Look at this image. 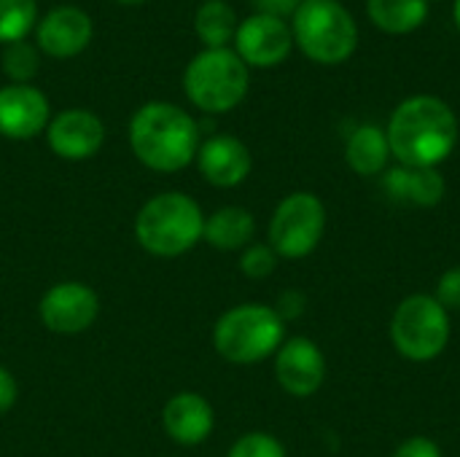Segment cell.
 Returning <instances> with one entry per match:
<instances>
[{
  "instance_id": "8fae6325",
  "label": "cell",
  "mask_w": 460,
  "mask_h": 457,
  "mask_svg": "<svg viewBox=\"0 0 460 457\" xmlns=\"http://www.w3.org/2000/svg\"><path fill=\"white\" fill-rule=\"evenodd\" d=\"M294 35L283 19L253 13L237 24L234 51L248 67H275L291 54Z\"/></svg>"
},
{
  "instance_id": "8992f818",
  "label": "cell",
  "mask_w": 460,
  "mask_h": 457,
  "mask_svg": "<svg viewBox=\"0 0 460 457\" xmlns=\"http://www.w3.org/2000/svg\"><path fill=\"white\" fill-rule=\"evenodd\" d=\"M294 43L321 65H340L358 46V27L340 0H305L291 24Z\"/></svg>"
},
{
  "instance_id": "52a82bcc",
  "label": "cell",
  "mask_w": 460,
  "mask_h": 457,
  "mask_svg": "<svg viewBox=\"0 0 460 457\" xmlns=\"http://www.w3.org/2000/svg\"><path fill=\"white\" fill-rule=\"evenodd\" d=\"M450 312L431 294H412L394 310L391 342L399 356L415 364L439 358L450 342Z\"/></svg>"
},
{
  "instance_id": "1f68e13d",
  "label": "cell",
  "mask_w": 460,
  "mask_h": 457,
  "mask_svg": "<svg viewBox=\"0 0 460 457\" xmlns=\"http://www.w3.org/2000/svg\"><path fill=\"white\" fill-rule=\"evenodd\" d=\"M121 5H140V3H146V0H119Z\"/></svg>"
},
{
  "instance_id": "5b68a950",
  "label": "cell",
  "mask_w": 460,
  "mask_h": 457,
  "mask_svg": "<svg viewBox=\"0 0 460 457\" xmlns=\"http://www.w3.org/2000/svg\"><path fill=\"white\" fill-rule=\"evenodd\" d=\"M248 65L234 48H202L183 70V92L202 113H229L248 94Z\"/></svg>"
},
{
  "instance_id": "603a6c76",
  "label": "cell",
  "mask_w": 460,
  "mask_h": 457,
  "mask_svg": "<svg viewBox=\"0 0 460 457\" xmlns=\"http://www.w3.org/2000/svg\"><path fill=\"white\" fill-rule=\"evenodd\" d=\"M0 67L11 83H30L40 70V51H38V46H32L27 40L8 43L3 51V59H0Z\"/></svg>"
},
{
  "instance_id": "5bb4252c",
  "label": "cell",
  "mask_w": 460,
  "mask_h": 457,
  "mask_svg": "<svg viewBox=\"0 0 460 457\" xmlns=\"http://www.w3.org/2000/svg\"><path fill=\"white\" fill-rule=\"evenodd\" d=\"M51 121L49 97L32 83L0 86V135L8 140H32Z\"/></svg>"
},
{
  "instance_id": "7402d4cb",
  "label": "cell",
  "mask_w": 460,
  "mask_h": 457,
  "mask_svg": "<svg viewBox=\"0 0 460 457\" xmlns=\"http://www.w3.org/2000/svg\"><path fill=\"white\" fill-rule=\"evenodd\" d=\"M38 24V3L35 0H0V43L27 40V35Z\"/></svg>"
},
{
  "instance_id": "d6a6232c",
  "label": "cell",
  "mask_w": 460,
  "mask_h": 457,
  "mask_svg": "<svg viewBox=\"0 0 460 457\" xmlns=\"http://www.w3.org/2000/svg\"><path fill=\"white\" fill-rule=\"evenodd\" d=\"M429 3H431V0H429Z\"/></svg>"
},
{
  "instance_id": "4dcf8cb0",
  "label": "cell",
  "mask_w": 460,
  "mask_h": 457,
  "mask_svg": "<svg viewBox=\"0 0 460 457\" xmlns=\"http://www.w3.org/2000/svg\"><path fill=\"white\" fill-rule=\"evenodd\" d=\"M453 16H456V24L460 30V0H456V8H453Z\"/></svg>"
},
{
  "instance_id": "7a4b0ae2",
  "label": "cell",
  "mask_w": 460,
  "mask_h": 457,
  "mask_svg": "<svg viewBox=\"0 0 460 457\" xmlns=\"http://www.w3.org/2000/svg\"><path fill=\"white\" fill-rule=\"evenodd\" d=\"M129 148L154 172L186 170L199 151V124L172 102H146L129 121Z\"/></svg>"
},
{
  "instance_id": "ba28073f",
  "label": "cell",
  "mask_w": 460,
  "mask_h": 457,
  "mask_svg": "<svg viewBox=\"0 0 460 457\" xmlns=\"http://www.w3.org/2000/svg\"><path fill=\"white\" fill-rule=\"evenodd\" d=\"M326 207L321 197L310 191L288 194L272 213L270 221V248L278 259L299 261L307 259L323 240Z\"/></svg>"
},
{
  "instance_id": "9c48e42d",
  "label": "cell",
  "mask_w": 460,
  "mask_h": 457,
  "mask_svg": "<svg viewBox=\"0 0 460 457\" xmlns=\"http://www.w3.org/2000/svg\"><path fill=\"white\" fill-rule=\"evenodd\" d=\"M97 312H100L97 294L89 286L73 283V280L51 286L38 304V315L43 326L65 337L84 334L86 329H92V323L97 321Z\"/></svg>"
},
{
  "instance_id": "484cf974",
  "label": "cell",
  "mask_w": 460,
  "mask_h": 457,
  "mask_svg": "<svg viewBox=\"0 0 460 457\" xmlns=\"http://www.w3.org/2000/svg\"><path fill=\"white\" fill-rule=\"evenodd\" d=\"M447 312H460V267L447 269L437 280V291L431 294Z\"/></svg>"
},
{
  "instance_id": "6da1fadb",
  "label": "cell",
  "mask_w": 460,
  "mask_h": 457,
  "mask_svg": "<svg viewBox=\"0 0 460 457\" xmlns=\"http://www.w3.org/2000/svg\"><path fill=\"white\" fill-rule=\"evenodd\" d=\"M385 135L399 164L439 167L458 145V119L445 100L415 94L391 113Z\"/></svg>"
},
{
  "instance_id": "277c9868",
  "label": "cell",
  "mask_w": 460,
  "mask_h": 457,
  "mask_svg": "<svg viewBox=\"0 0 460 457\" xmlns=\"http://www.w3.org/2000/svg\"><path fill=\"white\" fill-rule=\"evenodd\" d=\"M286 342V323L267 304H237L226 310L213 329L216 353L237 366L259 364Z\"/></svg>"
},
{
  "instance_id": "f546056e",
  "label": "cell",
  "mask_w": 460,
  "mask_h": 457,
  "mask_svg": "<svg viewBox=\"0 0 460 457\" xmlns=\"http://www.w3.org/2000/svg\"><path fill=\"white\" fill-rule=\"evenodd\" d=\"M302 310H305V299H302V294H296V291H286V294L280 296L278 307H275V312L283 318V323H286L288 318H296Z\"/></svg>"
},
{
  "instance_id": "ac0fdd59",
  "label": "cell",
  "mask_w": 460,
  "mask_h": 457,
  "mask_svg": "<svg viewBox=\"0 0 460 457\" xmlns=\"http://www.w3.org/2000/svg\"><path fill=\"white\" fill-rule=\"evenodd\" d=\"M388 159H391V145L385 129L375 124H361L358 129H353L345 145V162L356 175L361 178L380 175L385 172Z\"/></svg>"
},
{
  "instance_id": "7c38bea8",
  "label": "cell",
  "mask_w": 460,
  "mask_h": 457,
  "mask_svg": "<svg viewBox=\"0 0 460 457\" xmlns=\"http://www.w3.org/2000/svg\"><path fill=\"white\" fill-rule=\"evenodd\" d=\"M35 46L51 59H73L78 57L94 35L92 16L78 5L51 8L35 24Z\"/></svg>"
},
{
  "instance_id": "ffe728a7",
  "label": "cell",
  "mask_w": 460,
  "mask_h": 457,
  "mask_svg": "<svg viewBox=\"0 0 460 457\" xmlns=\"http://www.w3.org/2000/svg\"><path fill=\"white\" fill-rule=\"evenodd\" d=\"M375 27L388 35H407L429 19V0H367Z\"/></svg>"
},
{
  "instance_id": "4fadbf2b",
  "label": "cell",
  "mask_w": 460,
  "mask_h": 457,
  "mask_svg": "<svg viewBox=\"0 0 460 457\" xmlns=\"http://www.w3.org/2000/svg\"><path fill=\"white\" fill-rule=\"evenodd\" d=\"M49 148L67 162L92 159L105 143V124L97 113L86 108H67L51 116L46 127Z\"/></svg>"
},
{
  "instance_id": "d4e9b609",
  "label": "cell",
  "mask_w": 460,
  "mask_h": 457,
  "mask_svg": "<svg viewBox=\"0 0 460 457\" xmlns=\"http://www.w3.org/2000/svg\"><path fill=\"white\" fill-rule=\"evenodd\" d=\"M226 457H286V447L264 431H253L240 436Z\"/></svg>"
},
{
  "instance_id": "9a60e30c",
  "label": "cell",
  "mask_w": 460,
  "mask_h": 457,
  "mask_svg": "<svg viewBox=\"0 0 460 457\" xmlns=\"http://www.w3.org/2000/svg\"><path fill=\"white\" fill-rule=\"evenodd\" d=\"M197 167L202 178L216 189H234L240 186L253 167L251 151L240 137L232 135H213L199 143Z\"/></svg>"
},
{
  "instance_id": "d6986e66",
  "label": "cell",
  "mask_w": 460,
  "mask_h": 457,
  "mask_svg": "<svg viewBox=\"0 0 460 457\" xmlns=\"http://www.w3.org/2000/svg\"><path fill=\"white\" fill-rule=\"evenodd\" d=\"M256 234V221L245 207H218L205 218L202 240L218 250H245Z\"/></svg>"
},
{
  "instance_id": "e0dca14e",
  "label": "cell",
  "mask_w": 460,
  "mask_h": 457,
  "mask_svg": "<svg viewBox=\"0 0 460 457\" xmlns=\"http://www.w3.org/2000/svg\"><path fill=\"white\" fill-rule=\"evenodd\" d=\"M383 191L391 202L407 207H434L445 199L447 183L437 167H394L383 175Z\"/></svg>"
},
{
  "instance_id": "4316f807",
  "label": "cell",
  "mask_w": 460,
  "mask_h": 457,
  "mask_svg": "<svg viewBox=\"0 0 460 457\" xmlns=\"http://www.w3.org/2000/svg\"><path fill=\"white\" fill-rule=\"evenodd\" d=\"M394 457H442V450L429 436H410L407 442L396 447Z\"/></svg>"
},
{
  "instance_id": "f1b7e54d",
  "label": "cell",
  "mask_w": 460,
  "mask_h": 457,
  "mask_svg": "<svg viewBox=\"0 0 460 457\" xmlns=\"http://www.w3.org/2000/svg\"><path fill=\"white\" fill-rule=\"evenodd\" d=\"M16 399H19L16 380H13V374L5 366H0V415H5L16 404Z\"/></svg>"
},
{
  "instance_id": "44dd1931",
  "label": "cell",
  "mask_w": 460,
  "mask_h": 457,
  "mask_svg": "<svg viewBox=\"0 0 460 457\" xmlns=\"http://www.w3.org/2000/svg\"><path fill=\"white\" fill-rule=\"evenodd\" d=\"M237 13L226 0H205L194 13V32L205 48H226L237 32Z\"/></svg>"
},
{
  "instance_id": "2e32d148",
  "label": "cell",
  "mask_w": 460,
  "mask_h": 457,
  "mask_svg": "<svg viewBox=\"0 0 460 457\" xmlns=\"http://www.w3.org/2000/svg\"><path fill=\"white\" fill-rule=\"evenodd\" d=\"M162 426H164V434L172 442H178L183 447H197L213 434L216 412H213V407H210V401L205 396L186 391V393L172 396L164 404Z\"/></svg>"
},
{
  "instance_id": "83f0119b",
  "label": "cell",
  "mask_w": 460,
  "mask_h": 457,
  "mask_svg": "<svg viewBox=\"0 0 460 457\" xmlns=\"http://www.w3.org/2000/svg\"><path fill=\"white\" fill-rule=\"evenodd\" d=\"M305 0H253L256 5V13H264V16H275V19H294V13L302 8Z\"/></svg>"
},
{
  "instance_id": "cb8c5ba5",
  "label": "cell",
  "mask_w": 460,
  "mask_h": 457,
  "mask_svg": "<svg viewBox=\"0 0 460 457\" xmlns=\"http://www.w3.org/2000/svg\"><path fill=\"white\" fill-rule=\"evenodd\" d=\"M278 269V253L270 245L251 242L240 256V272L251 280H264Z\"/></svg>"
},
{
  "instance_id": "3957f363",
  "label": "cell",
  "mask_w": 460,
  "mask_h": 457,
  "mask_svg": "<svg viewBox=\"0 0 460 457\" xmlns=\"http://www.w3.org/2000/svg\"><path fill=\"white\" fill-rule=\"evenodd\" d=\"M205 232V215L199 205L183 191H164L151 197L137 218L135 237L140 248L156 259H175L189 253Z\"/></svg>"
},
{
  "instance_id": "30bf717a",
  "label": "cell",
  "mask_w": 460,
  "mask_h": 457,
  "mask_svg": "<svg viewBox=\"0 0 460 457\" xmlns=\"http://www.w3.org/2000/svg\"><path fill=\"white\" fill-rule=\"evenodd\" d=\"M275 377L288 396L310 399L326 380V358L313 339L291 337L275 353Z\"/></svg>"
}]
</instances>
